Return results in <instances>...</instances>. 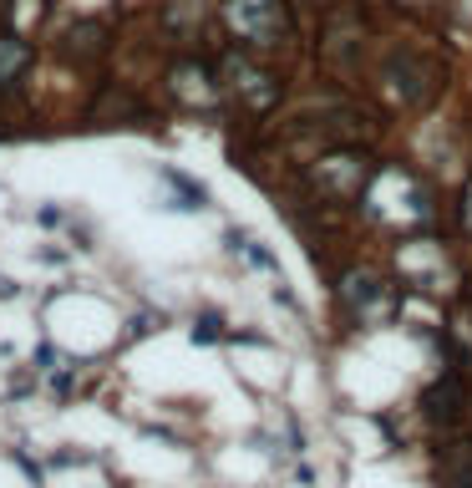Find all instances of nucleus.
Wrapping results in <instances>:
<instances>
[{
    "label": "nucleus",
    "instance_id": "f257e3e1",
    "mask_svg": "<svg viewBox=\"0 0 472 488\" xmlns=\"http://www.w3.org/2000/svg\"><path fill=\"white\" fill-rule=\"evenodd\" d=\"M361 209L376 229H392L396 239L426 235L437 224V193H432V184L422 174L401 168V163H381L376 178L361 193Z\"/></svg>",
    "mask_w": 472,
    "mask_h": 488
},
{
    "label": "nucleus",
    "instance_id": "f03ea898",
    "mask_svg": "<svg viewBox=\"0 0 472 488\" xmlns=\"http://www.w3.org/2000/svg\"><path fill=\"white\" fill-rule=\"evenodd\" d=\"M335 305H341L346 321L376 331V326H392L396 315H401V285L371 265H356L335 280Z\"/></svg>",
    "mask_w": 472,
    "mask_h": 488
},
{
    "label": "nucleus",
    "instance_id": "7ed1b4c3",
    "mask_svg": "<svg viewBox=\"0 0 472 488\" xmlns=\"http://www.w3.org/2000/svg\"><path fill=\"white\" fill-rule=\"evenodd\" d=\"M376 87L401 107H426L442 87V66L417 47H386V56L376 62Z\"/></svg>",
    "mask_w": 472,
    "mask_h": 488
},
{
    "label": "nucleus",
    "instance_id": "20e7f679",
    "mask_svg": "<svg viewBox=\"0 0 472 488\" xmlns=\"http://www.w3.org/2000/svg\"><path fill=\"white\" fill-rule=\"evenodd\" d=\"M219 21L239 47H284L295 36V16L284 0H223Z\"/></svg>",
    "mask_w": 472,
    "mask_h": 488
},
{
    "label": "nucleus",
    "instance_id": "39448f33",
    "mask_svg": "<svg viewBox=\"0 0 472 488\" xmlns=\"http://www.w3.org/2000/svg\"><path fill=\"white\" fill-rule=\"evenodd\" d=\"M219 77H223V97H234L239 107L249 112V117H265V112L280 107V77L269 72V66L249 62L244 51H223V62H219Z\"/></svg>",
    "mask_w": 472,
    "mask_h": 488
},
{
    "label": "nucleus",
    "instance_id": "423d86ee",
    "mask_svg": "<svg viewBox=\"0 0 472 488\" xmlns=\"http://www.w3.org/2000/svg\"><path fill=\"white\" fill-rule=\"evenodd\" d=\"M376 178V163L366 153H325V158H315L310 163V174H305V184H310L325 204H361V193L366 184Z\"/></svg>",
    "mask_w": 472,
    "mask_h": 488
},
{
    "label": "nucleus",
    "instance_id": "0eeeda50",
    "mask_svg": "<svg viewBox=\"0 0 472 488\" xmlns=\"http://www.w3.org/2000/svg\"><path fill=\"white\" fill-rule=\"evenodd\" d=\"M168 92L183 112H214L223 102V77L198 56H183V62L168 66Z\"/></svg>",
    "mask_w": 472,
    "mask_h": 488
},
{
    "label": "nucleus",
    "instance_id": "6e6552de",
    "mask_svg": "<svg viewBox=\"0 0 472 488\" xmlns=\"http://www.w3.org/2000/svg\"><path fill=\"white\" fill-rule=\"evenodd\" d=\"M396 270L407 280H426V290H437V285L452 280V254L437 239L411 235V239H396Z\"/></svg>",
    "mask_w": 472,
    "mask_h": 488
},
{
    "label": "nucleus",
    "instance_id": "1a4fd4ad",
    "mask_svg": "<svg viewBox=\"0 0 472 488\" xmlns=\"http://www.w3.org/2000/svg\"><path fill=\"white\" fill-rule=\"evenodd\" d=\"M422 412L432 417V423H462V412H468V381L442 377L437 387L422 397Z\"/></svg>",
    "mask_w": 472,
    "mask_h": 488
},
{
    "label": "nucleus",
    "instance_id": "9d476101",
    "mask_svg": "<svg viewBox=\"0 0 472 488\" xmlns=\"http://www.w3.org/2000/svg\"><path fill=\"white\" fill-rule=\"evenodd\" d=\"M102 51H107V26H102V21H77L62 41V56L72 66H92Z\"/></svg>",
    "mask_w": 472,
    "mask_h": 488
},
{
    "label": "nucleus",
    "instance_id": "9b49d317",
    "mask_svg": "<svg viewBox=\"0 0 472 488\" xmlns=\"http://www.w3.org/2000/svg\"><path fill=\"white\" fill-rule=\"evenodd\" d=\"M31 72V41L21 31H0V92H11Z\"/></svg>",
    "mask_w": 472,
    "mask_h": 488
},
{
    "label": "nucleus",
    "instance_id": "f8f14e48",
    "mask_svg": "<svg viewBox=\"0 0 472 488\" xmlns=\"http://www.w3.org/2000/svg\"><path fill=\"white\" fill-rule=\"evenodd\" d=\"M204 16H208V0H168V5H163V21H168V31H178V36H193Z\"/></svg>",
    "mask_w": 472,
    "mask_h": 488
},
{
    "label": "nucleus",
    "instance_id": "ddd939ff",
    "mask_svg": "<svg viewBox=\"0 0 472 488\" xmlns=\"http://www.w3.org/2000/svg\"><path fill=\"white\" fill-rule=\"evenodd\" d=\"M229 250H234V254H244L249 265L269 270V275H280V260H274V250H269L265 239H249L244 229H229Z\"/></svg>",
    "mask_w": 472,
    "mask_h": 488
},
{
    "label": "nucleus",
    "instance_id": "4468645a",
    "mask_svg": "<svg viewBox=\"0 0 472 488\" xmlns=\"http://www.w3.org/2000/svg\"><path fill=\"white\" fill-rule=\"evenodd\" d=\"M457 224H462V229L472 235V184L462 189V199H457Z\"/></svg>",
    "mask_w": 472,
    "mask_h": 488
},
{
    "label": "nucleus",
    "instance_id": "2eb2a0df",
    "mask_svg": "<svg viewBox=\"0 0 472 488\" xmlns=\"http://www.w3.org/2000/svg\"><path fill=\"white\" fill-rule=\"evenodd\" d=\"M452 11H457V21H468V26H472V0H457Z\"/></svg>",
    "mask_w": 472,
    "mask_h": 488
},
{
    "label": "nucleus",
    "instance_id": "dca6fc26",
    "mask_svg": "<svg viewBox=\"0 0 472 488\" xmlns=\"http://www.w3.org/2000/svg\"><path fill=\"white\" fill-rule=\"evenodd\" d=\"M401 5H422V0H401Z\"/></svg>",
    "mask_w": 472,
    "mask_h": 488
}]
</instances>
